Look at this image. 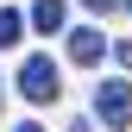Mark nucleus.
Masks as SVG:
<instances>
[{
    "instance_id": "f257e3e1",
    "label": "nucleus",
    "mask_w": 132,
    "mask_h": 132,
    "mask_svg": "<svg viewBox=\"0 0 132 132\" xmlns=\"http://www.w3.org/2000/svg\"><path fill=\"white\" fill-rule=\"evenodd\" d=\"M94 113H101V126L126 132L132 126V88L126 82H101V88H94Z\"/></svg>"
},
{
    "instance_id": "6e6552de",
    "label": "nucleus",
    "mask_w": 132,
    "mask_h": 132,
    "mask_svg": "<svg viewBox=\"0 0 132 132\" xmlns=\"http://www.w3.org/2000/svg\"><path fill=\"white\" fill-rule=\"evenodd\" d=\"M19 132H44V126H19Z\"/></svg>"
},
{
    "instance_id": "20e7f679",
    "label": "nucleus",
    "mask_w": 132,
    "mask_h": 132,
    "mask_svg": "<svg viewBox=\"0 0 132 132\" xmlns=\"http://www.w3.org/2000/svg\"><path fill=\"white\" fill-rule=\"evenodd\" d=\"M31 31H44V38L63 31V0H38V6H31Z\"/></svg>"
},
{
    "instance_id": "f03ea898",
    "label": "nucleus",
    "mask_w": 132,
    "mask_h": 132,
    "mask_svg": "<svg viewBox=\"0 0 132 132\" xmlns=\"http://www.w3.org/2000/svg\"><path fill=\"white\" fill-rule=\"evenodd\" d=\"M19 94L57 101V63H51V57H25V63H19Z\"/></svg>"
},
{
    "instance_id": "39448f33",
    "label": "nucleus",
    "mask_w": 132,
    "mask_h": 132,
    "mask_svg": "<svg viewBox=\"0 0 132 132\" xmlns=\"http://www.w3.org/2000/svg\"><path fill=\"white\" fill-rule=\"evenodd\" d=\"M19 31H25V13L0 6V51H13V44H19Z\"/></svg>"
},
{
    "instance_id": "1a4fd4ad",
    "label": "nucleus",
    "mask_w": 132,
    "mask_h": 132,
    "mask_svg": "<svg viewBox=\"0 0 132 132\" xmlns=\"http://www.w3.org/2000/svg\"><path fill=\"white\" fill-rule=\"evenodd\" d=\"M126 6H132V0H126Z\"/></svg>"
},
{
    "instance_id": "7ed1b4c3",
    "label": "nucleus",
    "mask_w": 132,
    "mask_h": 132,
    "mask_svg": "<svg viewBox=\"0 0 132 132\" xmlns=\"http://www.w3.org/2000/svg\"><path fill=\"white\" fill-rule=\"evenodd\" d=\"M69 57H76V63H101V57H107V38H101L94 25H76V31H69Z\"/></svg>"
},
{
    "instance_id": "0eeeda50",
    "label": "nucleus",
    "mask_w": 132,
    "mask_h": 132,
    "mask_svg": "<svg viewBox=\"0 0 132 132\" xmlns=\"http://www.w3.org/2000/svg\"><path fill=\"white\" fill-rule=\"evenodd\" d=\"M88 6H94V13H107V6H120V0H88Z\"/></svg>"
},
{
    "instance_id": "423d86ee",
    "label": "nucleus",
    "mask_w": 132,
    "mask_h": 132,
    "mask_svg": "<svg viewBox=\"0 0 132 132\" xmlns=\"http://www.w3.org/2000/svg\"><path fill=\"white\" fill-rule=\"evenodd\" d=\"M113 57H120V63H126V69H132V44H113Z\"/></svg>"
}]
</instances>
